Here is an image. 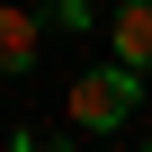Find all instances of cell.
Listing matches in <instances>:
<instances>
[{"label": "cell", "mask_w": 152, "mask_h": 152, "mask_svg": "<svg viewBox=\"0 0 152 152\" xmlns=\"http://www.w3.org/2000/svg\"><path fill=\"white\" fill-rule=\"evenodd\" d=\"M134 99H143V72H134V63H107V72H81V81H72L63 116L81 125V134H116V125L134 116Z\"/></svg>", "instance_id": "6da1fadb"}, {"label": "cell", "mask_w": 152, "mask_h": 152, "mask_svg": "<svg viewBox=\"0 0 152 152\" xmlns=\"http://www.w3.org/2000/svg\"><path fill=\"white\" fill-rule=\"evenodd\" d=\"M107 36H116V63L152 72V0H116V18H107Z\"/></svg>", "instance_id": "7a4b0ae2"}, {"label": "cell", "mask_w": 152, "mask_h": 152, "mask_svg": "<svg viewBox=\"0 0 152 152\" xmlns=\"http://www.w3.org/2000/svg\"><path fill=\"white\" fill-rule=\"evenodd\" d=\"M27 63H36V18L0 9V72H27Z\"/></svg>", "instance_id": "3957f363"}, {"label": "cell", "mask_w": 152, "mask_h": 152, "mask_svg": "<svg viewBox=\"0 0 152 152\" xmlns=\"http://www.w3.org/2000/svg\"><path fill=\"white\" fill-rule=\"evenodd\" d=\"M54 18L63 27H90V0H54Z\"/></svg>", "instance_id": "277c9868"}]
</instances>
